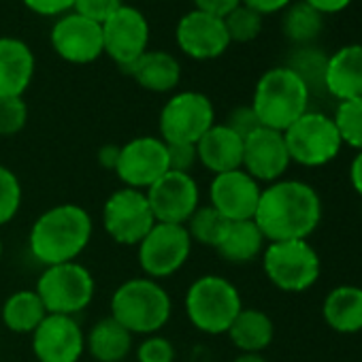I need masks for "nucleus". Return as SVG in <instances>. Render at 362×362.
I'll use <instances>...</instances> for the list:
<instances>
[{
	"label": "nucleus",
	"instance_id": "79ce46f5",
	"mask_svg": "<svg viewBox=\"0 0 362 362\" xmlns=\"http://www.w3.org/2000/svg\"><path fill=\"white\" fill-rule=\"evenodd\" d=\"M294 0H241V5L250 7L252 11H256L258 16H273L284 11L286 7H290Z\"/></svg>",
	"mask_w": 362,
	"mask_h": 362
},
{
	"label": "nucleus",
	"instance_id": "20e7f679",
	"mask_svg": "<svg viewBox=\"0 0 362 362\" xmlns=\"http://www.w3.org/2000/svg\"><path fill=\"white\" fill-rule=\"evenodd\" d=\"M111 317L130 334H158L170 320L173 303L160 281L134 277L117 286L111 296Z\"/></svg>",
	"mask_w": 362,
	"mask_h": 362
},
{
	"label": "nucleus",
	"instance_id": "ddd939ff",
	"mask_svg": "<svg viewBox=\"0 0 362 362\" xmlns=\"http://www.w3.org/2000/svg\"><path fill=\"white\" fill-rule=\"evenodd\" d=\"M168 170L166 143L160 136H134L119 147L115 175L124 188L147 190Z\"/></svg>",
	"mask_w": 362,
	"mask_h": 362
},
{
	"label": "nucleus",
	"instance_id": "4c0bfd02",
	"mask_svg": "<svg viewBox=\"0 0 362 362\" xmlns=\"http://www.w3.org/2000/svg\"><path fill=\"white\" fill-rule=\"evenodd\" d=\"M166 151H168V170L190 173L199 164L197 145H188V143H166Z\"/></svg>",
	"mask_w": 362,
	"mask_h": 362
},
{
	"label": "nucleus",
	"instance_id": "39448f33",
	"mask_svg": "<svg viewBox=\"0 0 362 362\" xmlns=\"http://www.w3.org/2000/svg\"><path fill=\"white\" fill-rule=\"evenodd\" d=\"M241 309L237 286L220 275H203L186 292V315L205 334H226Z\"/></svg>",
	"mask_w": 362,
	"mask_h": 362
},
{
	"label": "nucleus",
	"instance_id": "423d86ee",
	"mask_svg": "<svg viewBox=\"0 0 362 362\" xmlns=\"http://www.w3.org/2000/svg\"><path fill=\"white\" fill-rule=\"evenodd\" d=\"M262 269L269 281L281 292H305L315 286L322 262L315 247L305 241L267 243L262 252Z\"/></svg>",
	"mask_w": 362,
	"mask_h": 362
},
{
	"label": "nucleus",
	"instance_id": "c03bdc74",
	"mask_svg": "<svg viewBox=\"0 0 362 362\" xmlns=\"http://www.w3.org/2000/svg\"><path fill=\"white\" fill-rule=\"evenodd\" d=\"M117 160H119V145H103L98 149V164L107 170H113L115 173V166H117Z\"/></svg>",
	"mask_w": 362,
	"mask_h": 362
},
{
	"label": "nucleus",
	"instance_id": "4468645a",
	"mask_svg": "<svg viewBox=\"0 0 362 362\" xmlns=\"http://www.w3.org/2000/svg\"><path fill=\"white\" fill-rule=\"evenodd\" d=\"M103 45L105 54L126 73L149 45V22L147 18L130 7L122 5L103 24Z\"/></svg>",
	"mask_w": 362,
	"mask_h": 362
},
{
	"label": "nucleus",
	"instance_id": "6ab92c4d",
	"mask_svg": "<svg viewBox=\"0 0 362 362\" xmlns=\"http://www.w3.org/2000/svg\"><path fill=\"white\" fill-rule=\"evenodd\" d=\"M290 164L292 160L286 147L284 132L260 126L258 130H254L250 136L243 139L241 168L247 175H252L258 184L260 181H267V184L279 181Z\"/></svg>",
	"mask_w": 362,
	"mask_h": 362
},
{
	"label": "nucleus",
	"instance_id": "7c9ffc66",
	"mask_svg": "<svg viewBox=\"0 0 362 362\" xmlns=\"http://www.w3.org/2000/svg\"><path fill=\"white\" fill-rule=\"evenodd\" d=\"M228 224L230 222L224 216H220L211 205H205L192 214V218L186 222V230H188L192 243H201V245L216 250L220 239L224 237Z\"/></svg>",
	"mask_w": 362,
	"mask_h": 362
},
{
	"label": "nucleus",
	"instance_id": "2f4dec72",
	"mask_svg": "<svg viewBox=\"0 0 362 362\" xmlns=\"http://www.w3.org/2000/svg\"><path fill=\"white\" fill-rule=\"evenodd\" d=\"M332 119H334V126L339 130L343 145H349L356 151H362V96L339 103Z\"/></svg>",
	"mask_w": 362,
	"mask_h": 362
},
{
	"label": "nucleus",
	"instance_id": "a211bd4d",
	"mask_svg": "<svg viewBox=\"0 0 362 362\" xmlns=\"http://www.w3.org/2000/svg\"><path fill=\"white\" fill-rule=\"evenodd\" d=\"M175 41L192 60H216L233 45L224 20L197 9L188 11L177 22Z\"/></svg>",
	"mask_w": 362,
	"mask_h": 362
},
{
	"label": "nucleus",
	"instance_id": "6e6552de",
	"mask_svg": "<svg viewBox=\"0 0 362 362\" xmlns=\"http://www.w3.org/2000/svg\"><path fill=\"white\" fill-rule=\"evenodd\" d=\"M284 139L290 160L309 168L326 166L343 147L332 115L311 109L284 130Z\"/></svg>",
	"mask_w": 362,
	"mask_h": 362
},
{
	"label": "nucleus",
	"instance_id": "f704fd0d",
	"mask_svg": "<svg viewBox=\"0 0 362 362\" xmlns=\"http://www.w3.org/2000/svg\"><path fill=\"white\" fill-rule=\"evenodd\" d=\"M28 124V107L22 96L0 98V139L20 134Z\"/></svg>",
	"mask_w": 362,
	"mask_h": 362
},
{
	"label": "nucleus",
	"instance_id": "a18cd8bd",
	"mask_svg": "<svg viewBox=\"0 0 362 362\" xmlns=\"http://www.w3.org/2000/svg\"><path fill=\"white\" fill-rule=\"evenodd\" d=\"M349 181H351V188L356 190V194L362 199V151H358L351 160L349 166Z\"/></svg>",
	"mask_w": 362,
	"mask_h": 362
},
{
	"label": "nucleus",
	"instance_id": "58836bf2",
	"mask_svg": "<svg viewBox=\"0 0 362 362\" xmlns=\"http://www.w3.org/2000/svg\"><path fill=\"white\" fill-rule=\"evenodd\" d=\"M233 132H237L241 139H245V136H250L254 130H258L262 124H260V119H258V115L254 113V109H252V105H241V107H235L230 113H228V117H226V122H224Z\"/></svg>",
	"mask_w": 362,
	"mask_h": 362
},
{
	"label": "nucleus",
	"instance_id": "72a5a7b5",
	"mask_svg": "<svg viewBox=\"0 0 362 362\" xmlns=\"http://www.w3.org/2000/svg\"><path fill=\"white\" fill-rule=\"evenodd\" d=\"M22 207V184L18 175L0 164V226L9 224Z\"/></svg>",
	"mask_w": 362,
	"mask_h": 362
},
{
	"label": "nucleus",
	"instance_id": "49530a36",
	"mask_svg": "<svg viewBox=\"0 0 362 362\" xmlns=\"http://www.w3.org/2000/svg\"><path fill=\"white\" fill-rule=\"evenodd\" d=\"M233 362H267V358L262 354H250V351H241Z\"/></svg>",
	"mask_w": 362,
	"mask_h": 362
},
{
	"label": "nucleus",
	"instance_id": "473e14b6",
	"mask_svg": "<svg viewBox=\"0 0 362 362\" xmlns=\"http://www.w3.org/2000/svg\"><path fill=\"white\" fill-rule=\"evenodd\" d=\"M262 20L264 18L252 11L250 7L239 5L224 18L230 43H252L254 39H258V35L262 33Z\"/></svg>",
	"mask_w": 362,
	"mask_h": 362
},
{
	"label": "nucleus",
	"instance_id": "ea45409f",
	"mask_svg": "<svg viewBox=\"0 0 362 362\" xmlns=\"http://www.w3.org/2000/svg\"><path fill=\"white\" fill-rule=\"evenodd\" d=\"M22 3L41 18H62L73 11L75 0H22Z\"/></svg>",
	"mask_w": 362,
	"mask_h": 362
},
{
	"label": "nucleus",
	"instance_id": "c85d7f7f",
	"mask_svg": "<svg viewBox=\"0 0 362 362\" xmlns=\"http://www.w3.org/2000/svg\"><path fill=\"white\" fill-rule=\"evenodd\" d=\"M324 30V16L309 7L305 0L292 3L284 9L281 18V33L284 37L294 43L296 47H307L317 41Z\"/></svg>",
	"mask_w": 362,
	"mask_h": 362
},
{
	"label": "nucleus",
	"instance_id": "5701e85b",
	"mask_svg": "<svg viewBox=\"0 0 362 362\" xmlns=\"http://www.w3.org/2000/svg\"><path fill=\"white\" fill-rule=\"evenodd\" d=\"M143 90L166 94L173 92L181 81V64L179 60L162 49L145 52L128 71H126Z\"/></svg>",
	"mask_w": 362,
	"mask_h": 362
},
{
	"label": "nucleus",
	"instance_id": "cd10ccee",
	"mask_svg": "<svg viewBox=\"0 0 362 362\" xmlns=\"http://www.w3.org/2000/svg\"><path fill=\"white\" fill-rule=\"evenodd\" d=\"M3 322L11 332L33 334L37 326L47 317V309L37 294V290H20L13 292L3 305Z\"/></svg>",
	"mask_w": 362,
	"mask_h": 362
},
{
	"label": "nucleus",
	"instance_id": "a878e982",
	"mask_svg": "<svg viewBox=\"0 0 362 362\" xmlns=\"http://www.w3.org/2000/svg\"><path fill=\"white\" fill-rule=\"evenodd\" d=\"M230 341L235 343V347H239L241 351H250V354H262L275 337V324L271 320L269 313H264L262 309H254V307H243L235 322L230 324L228 332Z\"/></svg>",
	"mask_w": 362,
	"mask_h": 362
},
{
	"label": "nucleus",
	"instance_id": "de8ad7c7",
	"mask_svg": "<svg viewBox=\"0 0 362 362\" xmlns=\"http://www.w3.org/2000/svg\"><path fill=\"white\" fill-rule=\"evenodd\" d=\"M0 258H3V239H0Z\"/></svg>",
	"mask_w": 362,
	"mask_h": 362
},
{
	"label": "nucleus",
	"instance_id": "aec40b11",
	"mask_svg": "<svg viewBox=\"0 0 362 362\" xmlns=\"http://www.w3.org/2000/svg\"><path fill=\"white\" fill-rule=\"evenodd\" d=\"M35 69L37 60L28 43L16 37H0V98L24 96Z\"/></svg>",
	"mask_w": 362,
	"mask_h": 362
},
{
	"label": "nucleus",
	"instance_id": "a19ab883",
	"mask_svg": "<svg viewBox=\"0 0 362 362\" xmlns=\"http://www.w3.org/2000/svg\"><path fill=\"white\" fill-rule=\"evenodd\" d=\"M192 3H194L197 11H203V13L224 20L230 11H235L241 5V0H192Z\"/></svg>",
	"mask_w": 362,
	"mask_h": 362
},
{
	"label": "nucleus",
	"instance_id": "c756f323",
	"mask_svg": "<svg viewBox=\"0 0 362 362\" xmlns=\"http://www.w3.org/2000/svg\"><path fill=\"white\" fill-rule=\"evenodd\" d=\"M326 64H328V56L313 45L296 47L286 62V66L300 77V81L307 86L311 96L315 92L326 94Z\"/></svg>",
	"mask_w": 362,
	"mask_h": 362
},
{
	"label": "nucleus",
	"instance_id": "bb28decb",
	"mask_svg": "<svg viewBox=\"0 0 362 362\" xmlns=\"http://www.w3.org/2000/svg\"><path fill=\"white\" fill-rule=\"evenodd\" d=\"M132 337L134 334H130L109 315L90 328L86 337V349L96 362H122L132 349Z\"/></svg>",
	"mask_w": 362,
	"mask_h": 362
},
{
	"label": "nucleus",
	"instance_id": "b1692460",
	"mask_svg": "<svg viewBox=\"0 0 362 362\" xmlns=\"http://www.w3.org/2000/svg\"><path fill=\"white\" fill-rule=\"evenodd\" d=\"M322 315L330 330L341 334H356L362 330V288L360 286H337L324 303Z\"/></svg>",
	"mask_w": 362,
	"mask_h": 362
},
{
	"label": "nucleus",
	"instance_id": "c9c22d12",
	"mask_svg": "<svg viewBox=\"0 0 362 362\" xmlns=\"http://www.w3.org/2000/svg\"><path fill=\"white\" fill-rule=\"evenodd\" d=\"M175 345L162 334H147L136 347V362H175Z\"/></svg>",
	"mask_w": 362,
	"mask_h": 362
},
{
	"label": "nucleus",
	"instance_id": "412c9836",
	"mask_svg": "<svg viewBox=\"0 0 362 362\" xmlns=\"http://www.w3.org/2000/svg\"><path fill=\"white\" fill-rule=\"evenodd\" d=\"M326 94L339 103L362 96V43H347L328 56Z\"/></svg>",
	"mask_w": 362,
	"mask_h": 362
},
{
	"label": "nucleus",
	"instance_id": "0eeeda50",
	"mask_svg": "<svg viewBox=\"0 0 362 362\" xmlns=\"http://www.w3.org/2000/svg\"><path fill=\"white\" fill-rule=\"evenodd\" d=\"M37 294L41 296L47 313L75 317L94 300L96 281L90 269L77 260L62 262L43 269L37 281Z\"/></svg>",
	"mask_w": 362,
	"mask_h": 362
},
{
	"label": "nucleus",
	"instance_id": "f257e3e1",
	"mask_svg": "<svg viewBox=\"0 0 362 362\" xmlns=\"http://www.w3.org/2000/svg\"><path fill=\"white\" fill-rule=\"evenodd\" d=\"M254 222L267 243L307 241L322 222V199L317 190L305 181H273L262 188Z\"/></svg>",
	"mask_w": 362,
	"mask_h": 362
},
{
	"label": "nucleus",
	"instance_id": "9d476101",
	"mask_svg": "<svg viewBox=\"0 0 362 362\" xmlns=\"http://www.w3.org/2000/svg\"><path fill=\"white\" fill-rule=\"evenodd\" d=\"M192 239L181 224H160L143 237L139 247V267L149 279H166L184 267L192 254Z\"/></svg>",
	"mask_w": 362,
	"mask_h": 362
},
{
	"label": "nucleus",
	"instance_id": "f03ea898",
	"mask_svg": "<svg viewBox=\"0 0 362 362\" xmlns=\"http://www.w3.org/2000/svg\"><path fill=\"white\" fill-rule=\"evenodd\" d=\"M92 230V218L83 207L73 203L56 205L33 224L28 247L33 258L43 267L75 262L90 245Z\"/></svg>",
	"mask_w": 362,
	"mask_h": 362
},
{
	"label": "nucleus",
	"instance_id": "9b49d317",
	"mask_svg": "<svg viewBox=\"0 0 362 362\" xmlns=\"http://www.w3.org/2000/svg\"><path fill=\"white\" fill-rule=\"evenodd\" d=\"M103 224L107 235L119 245H139L153 228L156 218L143 190L119 188L103 207Z\"/></svg>",
	"mask_w": 362,
	"mask_h": 362
},
{
	"label": "nucleus",
	"instance_id": "1a4fd4ad",
	"mask_svg": "<svg viewBox=\"0 0 362 362\" xmlns=\"http://www.w3.org/2000/svg\"><path fill=\"white\" fill-rule=\"evenodd\" d=\"M216 124V109L203 92H177L173 94L158 119L160 139L164 143H188L197 145L201 136Z\"/></svg>",
	"mask_w": 362,
	"mask_h": 362
},
{
	"label": "nucleus",
	"instance_id": "dca6fc26",
	"mask_svg": "<svg viewBox=\"0 0 362 362\" xmlns=\"http://www.w3.org/2000/svg\"><path fill=\"white\" fill-rule=\"evenodd\" d=\"M262 188L243 168L214 175L209 186V205L228 222L254 220Z\"/></svg>",
	"mask_w": 362,
	"mask_h": 362
},
{
	"label": "nucleus",
	"instance_id": "e433bc0d",
	"mask_svg": "<svg viewBox=\"0 0 362 362\" xmlns=\"http://www.w3.org/2000/svg\"><path fill=\"white\" fill-rule=\"evenodd\" d=\"M122 5L124 0H75L73 11L103 26Z\"/></svg>",
	"mask_w": 362,
	"mask_h": 362
},
{
	"label": "nucleus",
	"instance_id": "4be33fe9",
	"mask_svg": "<svg viewBox=\"0 0 362 362\" xmlns=\"http://www.w3.org/2000/svg\"><path fill=\"white\" fill-rule=\"evenodd\" d=\"M197 156L214 175L237 170L243 164V139L226 124H214L197 143Z\"/></svg>",
	"mask_w": 362,
	"mask_h": 362
},
{
	"label": "nucleus",
	"instance_id": "f8f14e48",
	"mask_svg": "<svg viewBox=\"0 0 362 362\" xmlns=\"http://www.w3.org/2000/svg\"><path fill=\"white\" fill-rule=\"evenodd\" d=\"M145 197L156 222L160 224L186 226L192 214L201 207L199 184L190 173L166 170L145 190Z\"/></svg>",
	"mask_w": 362,
	"mask_h": 362
},
{
	"label": "nucleus",
	"instance_id": "393cba45",
	"mask_svg": "<svg viewBox=\"0 0 362 362\" xmlns=\"http://www.w3.org/2000/svg\"><path fill=\"white\" fill-rule=\"evenodd\" d=\"M267 247V239L256 226L254 220H241L230 222L224 237L220 239L216 252L222 260L233 264H247L254 262L258 256H262Z\"/></svg>",
	"mask_w": 362,
	"mask_h": 362
},
{
	"label": "nucleus",
	"instance_id": "f3484780",
	"mask_svg": "<svg viewBox=\"0 0 362 362\" xmlns=\"http://www.w3.org/2000/svg\"><path fill=\"white\" fill-rule=\"evenodd\" d=\"M33 351L39 362H79L86 351V334L71 315H54L33 332Z\"/></svg>",
	"mask_w": 362,
	"mask_h": 362
},
{
	"label": "nucleus",
	"instance_id": "2eb2a0df",
	"mask_svg": "<svg viewBox=\"0 0 362 362\" xmlns=\"http://www.w3.org/2000/svg\"><path fill=\"white\" fill-rule=\"evenodd\" d=\"M49 43L54 52L71 64H92L105 54L103 26L75 11L54 22Z\"/></svg>",
	"mask_w": 362,
	"mask_h": 362
},
{
	"label": "nucleus",
	"instance_id": "37998d69",
	"mask_svg": "<svg viewBox=\"0 0 362 362\" xmlns=\"http://www.w3.org/2000/svg\"><path fill=\"white\" fill-rule=\"evenodd\" d=\"M305 3L326 18V16H337L345 11L351 5V0H305Z\"/></svg>",
	"mask_w": 362,
	"mask_h": 362
},
{
	"label": "nucleus",
	"instance_id": "7ed1b4c3",
	"mask_svg": "<svg viewBox=\"0 0 362 362\" xmlns=\"http://www.w3.org/2000/svg\"><path fill=\"white\" fill-rule=\"evenodd\" d=\"M309 103L311 94L307 86L292 69L281 64L260 75L250 105L264 128L284 132L309 111Z\"/></svg>",
	"mask_w": 362,
	"mask_h": 362
}]
</instances>
